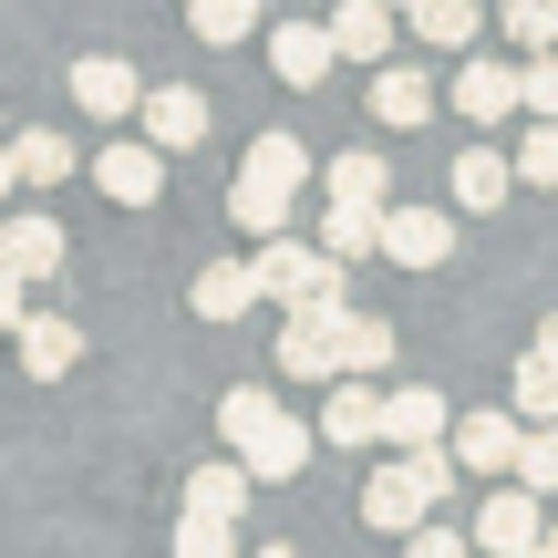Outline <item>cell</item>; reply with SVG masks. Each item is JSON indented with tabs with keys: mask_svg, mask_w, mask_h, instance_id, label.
I'll use <instances>...</instances> for the list:
<instances>
[{
	"mask_svg": "<svg viewBox=\"0 0 558 558\" xmlns=\"http://www.w3.org/2000/svg\"><path fill=\"white\" fill-rule=\"evenodd\" d=\"M320 32H331V62H383L393 32H403V11H393V0H341Z\"/></svg>",
	"mask_w": 558,
	"mask_h": 558,
	"instance_id": "obj_10",
	"label": "cell"
},
{
	"mask_svg": "<svg viewBox=\"0 0 558 558\" xmlns=\"http://www.w3.org/2000/svg\"><path fill=\"white\" fill-rule=\"evenodd\" d=\"M331 311H341V300H311V311L279 320V352H269L279 383H331L341 373V362H331Z\"/></svg>",
	"mask_w": 558,
	"mask_h": 558,
	"instance_id": "obj_7",
	"label": "cell"
},
{
	"mask_svg": "<svg viewBox=\"0 0 558 558\" xmlns=\"http://www.w3.org/2000/svg\"><path fill=\"white\" fill-rule=\"evenodd\" d=\"M11 186H21V166H11V145H0V207H11Z\"/></svg>",
	"mask_w": 558,
	"mask_h": 558,
	"instance_id": "obj_39",
	"label": "cell"
},
{
	"mask_svg": "<svg viewBox=\"0 0 558 558\" xmlns=\"http://www.w3.org/2000/svg\"><path fill=\"white\" fill-rule=\"evenodd\" d=\"M518 435H527V424L507 414V403H486V414H456V424H445V456H456L465 476H507V465H518Z\"/></svg>",
	"mask_w": 558,
	"mask_h": 558,
	"instance_id": "obj_6",
	"label": "cell"
},
{
	"mask_svg": "<svg viewBox=\"0 0 558 558\" xmlns=\"http://www.w3.org/2000/svg\"><path fill=\"white\" fill-rule=\"evenodd\" d=\"M269 41V73L290 83V94H311L320 73H331V32H320V21H279V32H259Z\"/></svg>",
	"mask_w": 558,
	"mask_h": 558,
	"instance_id": "obj_15",
	"label": "cell"
},
{
	"mask_svg": "<svg viewBox=\"0 0 558 558\" xmlns=\"http://www.w3.org/2000/svg\"><path fill=\"white\" fill-rule=\"evenodd\" d=\"M507 476H518V486H538V497H558V424H527Z\"/></svg>",
	"mask_w": 558,
	"mask_h": 558,
	"instance_id": "obj_32",
	"label": "cell"
},
{
	"mask_svg": "<svg viewBox=\"0 0 558 558\" xmlns=\"http://www.w3.org/2000/svg\"><path fill=\"white\" fill-rule=\"evenodd\" d=\"M507 414H518V424H558V352H548V341H527V352H518Z\"/></svg>",
	"mask_w": 558,
	"mask_h": 558,
	"instance_id": "obj_22",
	"label": "cell"
},
{
	"mask_svg": "<svg viewBox=\"0 0 558 558\" xmlns=\"http://www.w3.org/2000/svg\"><path fill=\"white\" fill-rule=\"evenodd\" d=\"M538 341H548V352H558V311H548V320H538Z\"/></svg>",
	"mask_w": 558,
	"mask_h": 558,
	"instance_id": "obj_41",
	"label": "cell"
},
{
	"mask_svg": "<svg viewBox=\"0 0 558 558\" xmlns=\"http://www.w3.org/2000/svg\"><path fill=\"white\" fill-rule=\"evenodd\" d=\"M456 114L465 124H507L518 114V73H507V62H465L456 73Z\"/></svg>",
	"mask_w": 558,
	"mask_h": 558,
	"instance_id": "obj_23",
	"label": "cell"
},
{
	"mask_svg": "<svg viewBox=\"0 0 558 558\" xmlns=\"http://www.w3.org/2000/svg\"><path fill=\"white\" fill-rule=\"evenodd\" d=\"M445 424H456V414H445L435 383H403V393H383V445H435Z\"/></svg>",
	"mask_w": 558,
	"mask_h": 558,
	"instance_id": "obj_21",
	"label": "cell"
},
{
	"mask_svg": "<svg viewBox=\"0 0 558 558\" xmlns=\"http://www.w3.org/2000/svg\"><path fill=\"white\" fill-rule=\"evenodd\" d=\"M94 186H104V197H114V207H156L166 197V156H156V145H104V156H94Z\"/></svg>",
	"mask_w": 558,
	"mask_h": 558,
	"instance_id": "obj_12",
	"label": "cell"
},
{
	"mask_svg": "<svg viewBox=\"0 0 558 558\" xmlns=\"http://www.w3.org/2000/svg\"><path fill=\"white\" fill-rule=\"evenodd\" d=\"M186 311H197V320H239V311H259V269H248V259L197 269V279H186Z\"/></svg>",
	"mask_w": 558,
	"mask_h": 558,
	"instance_id": "obj_18",
	"label": "cell"
},
{
	"mask_svg": "<svg viewBox=\"0 0 558 558\" xmlns=\"http://www.w3.org/2000/svg\"><path fill=\"white\" fill-rule=\"evenodd\" d=\"M507 186H518V166H507L497 145H465V156H456V177H445V197H456L465 218H486V207H507Z\"/></svg>",
	"mask_w": 558,
	"mask_h": 558,
	"instance_id": "obj_17",
	"label": "cell"
},
{
	"mask_svg": "<svg viewBox=\"0 0 558 558\" xmlns=\"http://www.w3.org/2000/svg\"><path fill=\"white\" fill-rule=\"evenodd\" d=\"M11 341H21V373H32V383H62V373L83 362V331H73L62 311H21Z\"/></svg>",
	"mask_w": 558,
	"mask_h": 558,
	"instance_id": "obj_13",
	"label": "cell"
},
{
	"mask_svg": "<svg viewBox=\"0 0 558 558\" xmlns=\"http://www.w3.org/2000/svg\"><path fill=\"white\" fill-rule=\"evenodd\" d=\"M518 114H558V41H548V52H527V73H518Z\"/></svg>",
	"mask_w": 558,
	"mask_h": 558,
	"instance_id": "obj_36",
	"label": "cell"
},
{
	"mask_svg": "<svg viewBox=\"0 0 558 558\" xmlns=\"http://www.w3.org/2000/svg\"><path fill=\"white\" fill-rule=\"evenodd\" d=\"M403 32H414V41H435V52H476L486 0H403Z\"/></svg>",
	"mask_w": 558,
	"mask_h": 558,
	"instance_id": "obj_16",
	"label": "cell"
},
{
	"mask_svg": "<svg viewBox=\"0 0 558 558\" xmlns=\"http://www.w3.org/2000/svg\"><path fill=\"white\" fill-rule=\"evenodd\" d=\"M62 259H73V248H62V228L41 218V207H11V218H0V269L11 279H52Z\"/></svg>",
	"mask_w": 558,
	"mask_h": 558,
	"instance_id": "obj_14",
	"label": "cell"
},
{
	"mask_svg": "<svg viewBox=\"0 0 558 558\" xmlns=\"http://www.w3.org/2000/svg\"><path fill=\"white\" fill-rule=\"evenodd\" d=\"M320 445H383V393H373V373H331V393H320Z\"/></svg>",
	"mask_w": 558,
	"mask_h": 558,
	"instance_id": "obj_8",
	"label": "cell"
},
{
	"mask_svg": "<svg viewBox=\"0 0 558 558\" xmlns=\"http://www.w3.org/2000/svg\"><path fill=\"white\" fill-rule=\"evenodd\" d=\"M331 362H341V373H383V362H393V320H373V311L341 300V311H331Z\"/></svg>",
	"mask_w": 558,
	"mask_h": 558,
	"instance_id": "obj_19",
	"label": "cell"
},
{
	"mask_svg": "<svg viewBox=\"0 0 558 558\" xmlns=\"http://www.w3.org/2000/svg\"><path fill=\"white\" fill-rule=\"evenodd\" d=\"M424 507H435V497H424V486L403 476V465H383V476L362 486V527H373V538H403V527H414Z\"/></svg>",
	"mask_w": 558,
	"mask_h": 558,
	"instance_id": "obj_20",
	"label": "cell"
},
{
	"mask_svg": "<svg viewBox=\"0 0 558 558\" xmlns=\"http://www.w3.org/2000/svg\"><path fill=\"white\" fill-rule=\"evenodd\" d=\"M186 507H207V518H239V507H248V465H239V456H207L197 476H186Z\"/></svg>",
	"mask_w": 558,
	"mask_h": 558,
	"instance_id": "obj_26",
	"label": "cell"
},
{
	"mask_svg": "<svg viewBox=\"0 0 558 558\" xmlns=\"http://www.w3.org/2000/svg\"><path fill=\"white\" fill-rule=\"evenodd\" d=\"M207 114H218V104H207L197 83H156V94H135V124H145L156 156H197V145H207Z\"/></svg>",
	"mask_w": 558,
	"mask_h": 558,
	"instance_id": "obj_4",
	"label": "cell"
},
{
	"mask_svg": "<svg viewBox=\"0 0 558 558\" xmlns=\"http://www.w3.org/2000/svg\"><path fill=\"white\" fill-rule=\"evenodd\" d=\"M177 548H186V558H228V548H239V518H207V507H186V518H177Z\"/></svg>",
	"mask_w": 558,
	"mask_h": 558,
	"instance_id": "obj_35",
	"label": "cell"
},
{
	"mask_svg": "<svg viewBox=\"0 0 558 558\" xmlns=\"http://www.w3.org/2000/svg\"><path fill=\"white\" fill-rule=\"evenodd\" d=\"M135 94H145V83H135V62H114V52H83V62H73V114L124 124V114H135Z\"/></svg>",
	"mask_w": 558,
	"mask_h": 558,
	"instance_id": "obj_11",
	"label": "cell"
},
{
	"mask_svg": "<svg viewBox=\"0 0 558 558\" xmlns=\"http://www.w3.org/2000/svg\"><path fill=\"white\" fill-rule=\"evenodd\" d=\"M311 456H320V424H300V414H269L259 435L239 445L248 486H290V476H311Z\"/></svg>",
	"mask_w": 558,
	"mask_h": 558,
	"instance_id": "obj_5",
	"label": "cell"
},
{
	"mask_svg": "<svg viewBox=\"0 0 558 558\" xmlns=\"http://www.w3.org/2000/svg\"><path fill=\"white\" fill-rule=\"evenodd\" d=\"M373 228H383V207H352V197L320 207V248H331V259H362V248H373Z\"/></svg>",
	"mask_w": 558,
	"mask_h": 558,
	"instance_id": "obj_30",
	"label": "cell"
},
{
	"mask_svg": "<svg viewBox=\"0 0 558 558\" xmlns=\"http://www.w3.org/2000/svg\"><path fill=\"white\" fill-rule=\"evenodd\" d=\"M538 548H548V558H558V507H548V527H538Z\"/></svg>",
	"mask_w": 558,
	"mask_h": 558,
	"instance_id": "obj_40",
	"label": "cell"
},
{
	"mask_svg": "<svg viewBox=\"0 0 558 558\" xmlns=\"http://www.w3.org/2000/svg\"><path fill=\"white\" fill-rule=\"evenodd\" d=\"M507 166H518V186H558V114H527V145Z\"/></svg>",
	"mask_w": 558,
	"mask_h": 558,
	"instance_id": "obj_33",
	"label": "cell"
},
{
	"mask_svg": "<svg viewBox=\"0 0 558 558\" xmlns=\"http://www.w3.org/2000/svg\"><path fill=\"white\" fill-rule=\"evenodd\" d=\"M403 476H414L424 497H445V486H456V456H445V435H435V445H403Z\"/></svg>",
	"mask_w": 558,
	"mask_h": 558,
	"instance_id": "obj_37",
	"label": "cell"
},
{
	"mask_svg": "<svg viewBox=\"0 0 558 558\" xmlns=\"http://www.w3.org/2000/svg\"><path fill=\"white\" fill-rule=\"evenodd\" d=\"M393 11H403V0H393Z\"/></svg>",
	"mask_w": 558,
	"mask_h": 558,
	"instance_id": "obj_42",
	"label": "cell"
},
{
	"mask_svg": "<svg viewBox=\"0 0 558 558\" xmlns=\"http://www.w3.org/2000/svg\"><path fill=\"white\" fill-rule=\"evenodd\" d=\"M11 166H21V186H62V177H73V135L32 124V135H11Z\"/></svg>",
	"mask_w": 558,
	"mask_h": 558,
	"instance_id": "obj_27",
	"label": "cell"
},
{
	"mask_svg": "<svg viewBox=\"0 0 558 558\" xmlns=\"http://www.w3.org/2000/svg\"><path fill=\"white\" fill-rule=\"evenodd\" d=\"M373 248H383L393 269H445V259H456V218H445V207H393V197H383Z\"/></svg>",
	"mask_w": 558,
	"mask_h": 558,
	"instance_id": "obj_3",
	"label": "cell"
},
{
	"mask_svg": "<svg viewBox=\"0 0 558 558\" xmlns=\"http://www.w3.org/2000/svg\"><path fill=\"white\" fill-rule=\"evenodd\" d=\"M269 414H279V393H269V383H228V393H218V445L239 456V445L259 435Z\"/></svg>",
	"mask_w": 558,
	"mask_h": 558,
	"instance_id": "obj_28",
	"label": "cell"
},
{
	"mask_svg": "<svg viewBox=\"0 0 558 558\" xmlns=\"http://www.w3.org/2000/svg\"><path fill=\"white\" fill-rule=\"evenodd\" d=\"M538 527H548V497H538V486H518V476H507L497 497L476 507L465 548H486V558H527V548H538Z\"/></svg>",
	"mask_w": 558,
	"mask_h": 558,
	"instance_id": "obj_2",
	"label": "cell"
},
{
	"mask_svg": "<svg viewBox=\"0 0 558 558\" xmlns=\"http://www.w3.org/2000/svg\"><path fill=\"white\" fill-rule=\"evenodd\" d=\"M507 41H518V52H548L558 41V0H507V21H497Z\"/></svg>",
	"mask_w": 558,
	"mask_h": 558,
	"instance_id": "obj_34",
	"label": "cell"
},
{
	"mask_svg": "<svg viewBox=\"0 0 558 558\" xmlns=\"http://www.w3.org/2000/svg\"><path fill=\"white\" fill-rule=\"evenodd\" d=\"M373 124H383V135H414V124H435V83H424L414 62H393V52L373 62Z\"/></svg>",
	"mask_w": 558,
	"mask_h": 558,
	"instance_id": "obj_9",
	"label": "cell"
},
{
	"mask_svg": "<svg viewBox=\"0 0 558 558\" xmlns=\"http://www.w3.org/2000/svg\"><path fill=\"white\" fill-rule=\"evenodd\" d=\"M21 311H32V300H21V279H11V269H0V331H11Z\"/></svg>",
	"mask_w": 558,
	"mask_h": 558,
	"instance_id": "obj_38",
	"label": "cell"
},
{
	"mask_svg": "<svg viewBox=\"0 0 558 558\" xmlns=\"http://www.w3.org/2000/svg\"><path fill=\"white\" fill-rule=\"evenodd\" d=\"M320 197L383 207V197H393V177H383V156H331V166H320Z\"/></svg>",
	"mask_w": 558,
	"mask_h": 558,
	"instance_id": "obj_29",
	"label": "cell"
},
{
	"mask_svg": "<svg viewBox=\"0 0 558 558\" xmlns=\"http://www.w3.org/2000/svg\"><path fill=\"white\" fill-rule=\"evenodd\" d=\"M248 269H259V300H279V311H311V300H352V259H331V248L290 239V228H269Z\"/></svg>",
	"mask_w": 558,
	"mask_h": 558,
	"instance_id": "obj_1",
	"label": "cell"
},
{
	"mask_svg": "<svg viewBox=\"0 0 558 558\" xmlns=\"http://www.w3.org/2000/svg\"><path fill=\"white\" fill-rule=\"evenodd\" d=\"M186 32L207 52H239V41H259V0H186Z\"/></svg>",
	"mask_w": 558,
	"mask_h": 558,
	"instance_id": "obj_24",
	"label": "cell"
},
{
	"mask_svg": "<svg viewBox=\"0 0 558 558\" xmlns=\"http://www.w3.org/2000/svg\"><path fill=\"white\" fill-rule=\"evenodd\" d=\"M228 218H239L248 239H269V228H290V197H279V186H259V177H239V186H228Z\"/></svg>",
	"mask_w": 558,
	"mask_h": 558,
	"instance_id": "obj_31",
	"label": "cell"
},
{
	"mask_svg": "<svg viewBox=\"0 0 558 558\" xmlns=\"http://www.w3.org/2000/svg\"><path fill=\"white\" fill-rule=\"evenodd\" d=\"M239 177H259V186H279V197H300V186H311V145H300V135H259Z\"/></svg>",
	"mask_w": 558,
	"mask_h": 558,
	"instance_id": "obj_25",
	"label": "cell"
}]
</instances>
